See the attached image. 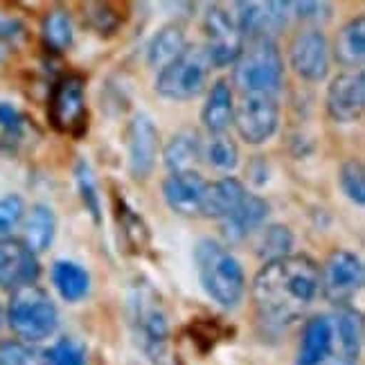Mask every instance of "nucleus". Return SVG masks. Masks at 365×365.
I'll list each match as a JSON object with an SVG mask.
<instances>
[{
  "label": "nucleus",
  "mask_w": 365,
  "mask_h": 365,
  "mask_svg": "<svg viewBox=\"0 0 365 365\" xmlns=\"http://www.w3.org/2000/svg\"><path fill=\"white\" fill-rule=\"evenodd\" d=\"M320 293V266L309 255H284L264 262L250 284L257 316L275 327L296 322Z\"/></svg>",
  "instance_id": "obj_1"
},
{
  "label": "nucleus",
  "mask_w": 365,
  "mask_h": 365,
  "mask_svg": "<svg viewBox=\"0 0 365 365\" xmlns=\"http://www.w3.org/2000/svg\"><path fill=\"white\" fill-rule=\"evenodd\" d=\"M126 325L135 347L151 363H163L170 347V320L163 296L145 277H138L126 289Z\"/></svg>",
  "instance_id": "obj_2"
},
{
  "label": "nucleus",
  "mask_w": 365,
  "mask_h": 365,
  "mask_svg": "<svg viewBox=\"0 0 365 365\" xmlns=\"http://www.w3.org/2000/svg\"><path fill=\"white\" fill-rule=\"evenodd\" d=\"M194 266L203 291L223 309H237L244 300L246 275L240 259L217 240L203 237L194 248Z\"/></svg>",
  "instance_id": "obj_3"
},
{
  "label": "nucleus",
  "mask_w": 365,
  "mask_h": 365,
  "mask_svg": "<svg viewBox=\"0 0 365 365\" xmlns=\"http://www.w3.org/2000/svg\"><path fill=\"white\" fill-rule=\"evenodd\" d=\"M232 83L242 95L277 97L284 83V61L275 38H248L232 63Z\"/></svg>",
  "instance_id": "obj_4"
},
{
  "label": "nucleus",
  "mask_w": 365,
  "mask_h": 365,
  "mask_svg": "<svg viewBox=\"0 0 365 365\" xmlns=\"http://www.w3.org/2000/svg\"><path fill=\"white\" fill-rule=\"evenodd\" d=\"M7 325L25 343H41L50 339L59 327V309L50 293L36 284L23 287L11 293L7 304Z\"/></svg>",
  "instance_id": "obj_5"
},
{
  "label": "nucleus",
  "mask_w": 365,
  "mask_h": 365,
  "mask_svg": "<svg viewBox=\"0 0 365 365\" xmlns=\"http://www.w3.org/2000/svg\"><path fill=\"white\" fill-rule=\"evenodd\" d=\"M210 70H212V63H210L203 46L187 43V48L172 63L158 70L153 88L163 100L190 102L205 91Z\"/></svg>",
  "instance_id": "obj_6"
},
{
  "label": "nucleus",
  "mask_w": 365,
  "mask_h": 365,
  "mask_svg": "<svg viewBox=\"0 0 365 365\" xmlns=\"http://www.w3.org/2000/svg\"><path fill=\"white\" fill-rule=\"evenodd\" d=\"M48 120L61 135L81 140L88 133L86 79L79 73H66L52 83L48 95Z\"/></svg>",
  "instance_id": "obj_7"
},
{
  "label": "nucleus",
  "mask_w": 365,
  "mask_h": 365,
  "mask_svg": "<svg viewBox=\"0 0 365 365\" xmlns=\"http://www.w3.org/2000/svg\"><path fill=\"white\" fill-rule=\"evenodd\" d=\"M203 32H205V54L215 68L232 66L244 50L246 38L240 30L235 11L226 5L212 3L207 5L203 16Z\"/></svg>",
  "instance_id": "obj_8"
},
{
  "label": "nucleus",
  "mask_w": 365,
  "mask_h": 365,
  "mask_svg": "<svg viewBox=\"0 0 365 365\" xmlns=\"http://www.w3.org/2000/svg\"><path fill=\"white\" fill-rule=\"evenodd\" d=\"M232 124L240 138L250 147H259L279 129V104L273 95H242L235 102Z\"/></svg>",
  "instance_id": "obj_9"
},
{
  "label": "nucleus",
  "mask_w": 365,
  "mask_h": 365,
  "mask_svg": "<svg viewBox=\"0 0 365 365\" xmlns=\"http://www.w3.org/2000/svg\"><path fill=\"white\" fill-rule=\"evenodd\" d=\"M126 167L133 180L151 178L160 156V131L147 113H135L124 129Z\"/></svg>",
  "instance_id": "obj_10"
},
{
  "label": "nucleus",
  "mask_w": 365,
  "mask_h": 365,
  "mask_svg": "<svg viewBox=\"0 0 365 365\" xmlns=\"http://www.w3.org/2000/svg\"><path fill=\"white\" fill-rule=\"evenodd\" d=\"M365 282V269L359 255L334 250L320 269V293L336 307H347Z\"/></svg>",
  "instance_id": "obj_11"
},
{
  "label": "nucleus",
  "mask_w": 365,
  "mask_h": 365,
  "mask_svg": "<svg viewBox=\"0 0 365 365\" xmlns=\"http://www.w3.org/2000/svg\"><path fill=\"white\" fill-rule=\"evenodd\" d=\"M289 66L302 81L320 83L329 77L331 50L320 27H304L289 46Z\"/></svg>",
  "instance_id": "obj_12"
},
{
  "label": "nucleus",
  "mask_w": 365,
  "mask_h": 365,
  "mask_svg": "<svg viewBox=\"0 0 365 365\" xmlns=\"http://www.w3.org/2000/svg\"><path fill=\"white\" fill-rule=\"evenodd\" d=\"M327 115L339 124H354L361 122L365 110V75L361 70H349V73L336 75L325 95Z\"/></svg>",
  "instance_id": "obj_13"
},
{
  "label": "nucleus",
  "mask_w": 365,
  "mask_h": 365,
  "mask_svg": "<svg viewBox=\"0 0 365 365\" xmlns=\"http://www.w3.org/2000/svg\"><path fill=\"white\" fill-rule=\"evenodd\" d=\"M244 38H275L293 21V3H235Z\"/></svg>",
  "instance_id": "obj_14"
},
{
  "label": "nucleus",
  "mask_w": 365,
  "mask_h": 365,
  "mask_svg": "<svg viewBox=\"0 0 365 365\" xmlns=\"http://www.w3.org/2000/svg\"><path fill=\"white\" fill-rule=\"evenodd\" d=\"M41 275V266L34 252L21 240H0V289L19 291L34 284Z\"/></svg>",
  "instance_id": "obj_15"
},
{
  "label": "nucleus",
  "mask_w": 365,
  "mask_h": 365,
  "mask_svg": "<svg viewBox=\"0 0 365 365\" xmlns=\"http://www.w3.org/2000/svg\"><path fill=\"white\" fill-rule=\"evenodd\" d=\"M271 215V205L266 199H262L259 194L248 192L244 196V201L235 207V212H230L226 219L221 221V235L228 244H242L250 240L252 235H257L266 219Z\"/></svg>",
  "instance_id": "obj_16"
},
{
  "label": "nucleus",
  "mask_w": 365,
  "mask_h": 365,
  "mask_svg": "<svg viewBox=\"0 0 365 365\" xmlns=\"http://www.w3.org/2000/svg\"><path fill=\"white\" fill-rule=\"evenodd\" d=\"M207 180L199 172L167 174L163 180V199L180 217H201V201Z\"/></svg>",
  "instance_id": "obj_17"
},
{
  "label": "nucleus",
  "mask_w": 365,
  "mask_h": 365,
  "mask_svg": "<svg viewBox=\"0 0 365 365\" xmlns=\"http://www.w3.org/2000/svg\"><path fill=\"white\" fill-rule=\"evenodd\" d=\"M160 156L170 174L199 172L196 167L203 160V138L194 129H180L167 140Z\"/></svg>",
  "instance_id": "obj_18"
},
{
  "label": "nucleus",
  "mask_w": 365,
  "mask_h": 365,
  "mask_svg": "<svg viewBox=\"0 0 365 365\" xmlns=\"http://www.w3.org/2000/svg\"><path fill=\"white\" fill-rule=\"evenodd\" d=\"M334 352L329 316H312L302 327L296 365H322Z\"/></svg>",
  "instance_id": "obj_19"
},
{
  "label": "nucleus",
  "mask_w": 365,
  "mask_h": 365,
  "mask_svg": "<svg viewBox=\"0 0 365 365\" xmlns=\"http://www.w3.org/2000/svg\"><path fill=\"white\" fill-rule=\"evenodd\" d=\"M246 194H248L246 185L235 176L207 180L201 201V217L223 221L230 212H235V207L244 201Z\"/></svg>",
  "instance_id": "obj_20"
},
{
  "label": "nucleus",
  "mask_w": 365,
  "mask_h": 365,
  "mask_svg": "<svg viewBox=\"0 0 365 365\" xmlns=\"http://www.w3.org/2000/svg\"><path fill=\"white\" fill-rule=\"evenodd\" d=\"M235 118V95L228 79H219L212 83L207 100L201 108V124L207 135L228 133Z\"/></svg>",
  "instance_id": "obj_21"
},
{
  "label": "nucleus",
  "mask_w": 365,
  "mask_h": 365,
  "mask_svg": "<svg viewBox=\"0 0 365 365\" xmlns=\"http://www.w3.org/2000/svg\"><path fill=\"white\" fill-rule=\"evenodd\" d=\"M23 226V244L30 248L34 255L46 252L57 235V217H54L52 207L46 203H36L30 210H25L21 219Z\"/></svg>",
  "instance_id": "obj_22"
},
{
  "label": "nucleus",
  "mask_w": 365,
  "mask_h": 365,
  "mask_svg": "<svg viewBox=\"0 0 365 365\" xmlns=\"http://www.w3.org/2000/svg\"><path fill=\"white\" fill-rule=\"evenodd\" d=\"M334 347H339L341 361H356L363 347V316L354 307H339L331 318Z\"/></svg>",
  "instance_id": "obj_23"
},
{
  "label": "nucleus",
  "mask_w": 365,
  "mask_h": 365,
  "mask_svg": "<svg viewBox=\"0 0 365 365\" xmlns=\"http://www.w3.org/2000/svg\"><path fill=\"white\" fill-rule=\"evenodd\" d=\"M336 63L345 68L361 70L365 59V19H349L334 38V48H329Z\"/></svg>",
  "instance_id": "obj_24"
},
{
  "label": "nucleus",
  "mask_w": 365,
  "mask_h": 365,
  "mask_svg": "<svg viewBox=\"0 0 365 365\" xmlns=\"http://www.w3.org/2000/svg\"><path fill=\"white\" fill-rule=\"evenodd\" d=\"M52 284L66 302H81L91 293V275L73 259H57L52 264Z\"/></svg>",
  "instance_id": "obj_25"
},
{
  "label": "nucleus",
  "mask_w": 365,
  "mask_h": 365,
  "mask_svg": "<svg viewBox=\"0 0 365 365\" xmlns=\"http://www.w3.org/2000/svg\"><path fill=\"white\" fill-rule=\"evenodd\" d=\"M185 48H187L185 30L174 23L163 25L147 43V63H149V68H153L158 73L160 68L172 63Z\"/></svg>",
  "instance_id": "obj_26"
},
{
  "label": "nucleus",
  "mask_w": 365,
  "mask_h": 365,
  "mask_svg": "<svg viewBox=\"0 0 365 365\" xmlns=\"http://www.w3.org/2000/svg\"><path fill=\"white\" fill-rule=\"evenodd\" d=\"M113 203H115V217H118V226L124 235V242L135 252H140L149 244V226L145 223V219L129 205V201H126L122 194L113 196Z\"/></svg>",
  "instance_id": "obj_27"
},
{
  "label": "nucleus",
  "mask_w": 365,
  "mask_h": 365,
  "mask_svg": "<svg viewBox=\"0 0 365 365\" xmlns=\"http://www.w3.org/2000/svg\"><path fill=\"white\" fill-rule=\"evenodd\" d=\"M203 160L217 172L230 174L240 165V147L230 138V133H217L207 135L203 143Z\"/></svg>",
  "instance_id": "obj_28"
},
{
  "label": "nucleus",
  "mask_w": 365,
  "mask_h": 365,
  "mask_svg": "<svg viewBox=\"0 0 365 365\" xmlns=\"http://www.w3.org/2000/svg\"><path fill=\"white\" fill-rule=\"evenodd\" d=\"M41 34H43L46 46L54 52H66L75 43V25L73 19L68 16L63 9H52L43 19L41 25Z\"/></svg>",
  "instance_id": "obj_29"
},
{
  "label": "nucleus",
  "mask_w": 365,
  "mask_h": 365,
  "mask_svg": "<svg viewBox=\"0 0 365 365\" xmlns=\"http://www.w3.org/2000/svg\"><path fill=\"white\" fill-rule=\"evenodd\" d=\"M81 19L100 36H113L120 32L126 14L118 11V7L110 3H86L81 5Z\"/></svg>",
  "instance_id": "obj_30"
},
{
  "label": "nucleus",
  "mask_w": 365,
  "mask_h": 365,
  "mask_svg": "<svg viewBox=\"0 0 365 365\" xmlns=\"http://www.w3.org/2000/svg\"><path fill=\"white\" fill-rule=\"evenodd\" d=\"M75 182H77V192L83 207L88 210V215L93 217L95 223H102V196H100V185H97V178L93 167L88 160L77 158L75 163Z\"/></svg>",
  "instance_id": "obj_31"
},
{
  "label": "nucleus",
  "mask_w": 365,
  "mask_h": 365,
  "mask_svg": "<svg viewBox=\"0 0 365 365\" xmlns=\"http://www.w3.org/2000/svg\"><path fill=\"white\" fill-rule=\"evenodd\" d=\"M291 248H293V232L287 226L273 223V226H266V228L259 230V240H257L255 252L264 262L291 255Z\"/></svg>",
  "instance_id": "obj_32"
},
{
  "label": "nucleus",
  "mask_w": 365,
  "mask_h": 365,
  "mask_svg": "<svg viewBox=\"0 0 365 365\" xmlns=\"http://www.w3.org/2000/svg\"><path fill=\"white\" fill-rule=\"evenodd\" d=\"M339 185L354 205H365V170L359 158H349L339 167Z\"/></svg>",
  "instance_id": "obj_33"
},
{
  "label": "nucleus",
  "mask_w": 365,
  "mask_h": 365,
  "mask_svg": "<svg viewBox=\"0 0 365 365\" xmlns=\"http://www.w3.org/2000/svg\"><path fill=\"white\" fill-rule=\"evenodd\" d=\"M0 365H48L46 349L25 341L0 343Z\"/></svg>",
  "instance_id": "obj_34"
},
{
  "label": "nucleus",
  "mask_w": 365,
  "mask_h": 365,
  "mask_svg": "<svg viewBox=\"0 0 365 365\" xmlns=\"http://www.w3.org/2000/svg\"><path fill=\"white\" fill-rule=\"evenodd\" d=\"M48 365H86V349L73 339H61L46 349Z\"/></svg>",
  "instance_id": "obj_35"
},
{
  "label": "nucleus",
  "mask_w": 365,
  "mask_h": 365,
  "mask_svg": "<svg viewBox=\"0 0 365 365\" xmlns=\"http://www.w3.org/2000/svg\"><path fill=\"white\" fill-rule=\"evenodd\" d=\"M25 215V201L19 194H9L0 199V240H7V235L19 226Z\"/></svg>",
  "instance_id": "obj_36"
},
{
  "label": "nucleus",
  "mask_w": 365,
  "mask_h": 365,
  "mask_svg": "<svg viewBox=\"0 0 365 365\" xmlns=\"http://www.w3.org/2000/svg\"><path fill=\"white\" fill-rule=\"evenodd\" d=\"M331 16V5L327 3H293V19L312 23L309 27H318V23Z\"/></svg>",
  "instance_id": "obj_37"
},
{
  "label": "nucleus",
  "mask_w": 365,
  "mask_h": 365,
  "mask_svg": "<svg viewBox=\"0 0 365 365\" xmlns=\"http://www.w3.org/2000/svg\"><path fill=\"white\" fill-rule=\"evenodd\" d=\"M25 129V118L19 113V108L9 102H0V131L19 138Z\"/></svg>",
  "instance_id": "obj_38"
},
{
  "label": "nucleus",
  "mask_w": 365,
  "mask_h": 365,
  "mask_svg": "<svg viewBox=\"0 0 365 365\" xmlns=\"http://www.w3.org/2000/svg\"><path fill=\"white\" fill-rule=\"evenodd\" d=\"M3 322H5V309L0 304V327H3Z\"/></svg>",
  "instance_id": "obj_39"
},
{
  "label": "nucleus",
  "mask_w": 365,
  "mask_h": 365,
  "mask_svg": "<svg viewBox=\"0 0 365 365\" xmlns=\"http://www.w3.org/2000/svg\"><path fill=\"white\" fill-rule=\"evenodd\" d=\"M336 365H356V363H352V361H339Z\"/></svg>",
  "instance_id": "obj_40"
},
{
  "label": "nucleus",
  "mask_w": 365,
  "mask_h": 365,
  "mask_svg": "<svg viewBox=\"0 0 365 365\" xmlns=\"http://www.w3.org/2000/svg\"><path fill=\"white\" fill-rule=\"evenodd\" d=\"M0 59H3V48H0Z\"/></svg>",
  "instance_id": "obj_41"
}]
</instances>
